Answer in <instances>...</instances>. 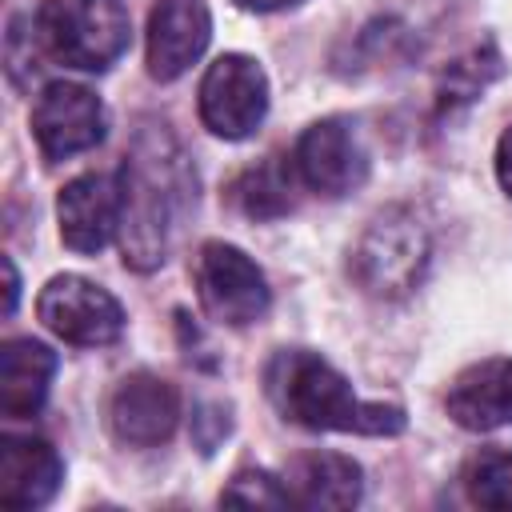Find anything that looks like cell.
I'll use <instances>...</instances> for the list:
<instances>
[{
    "mask_svg": "<svg viewBox=\"0 0 512 512\" xmlns=\"http://www.w3.org/2000/svg\"><path fill=\"white\" fill-rule=\"evenodd\" d=\"M268 400L276 412L308 432H360L396 436L404 432V408L384 400H360L344 372H336L320 352L284 348L264 372Z\"/></svg>",
    "mask_w": 512,
    "mask_h": 512,
    "instance_id": "cell-1",
    "label": "cell"
},
{
    "mask_svg": "<svg viewBox=\"0 0 512 512\" xmlns=\"http://www.w3.org/2000/svg\"><path fill=\"white\" fill-rule=\"evenodd\" d=\"M184 156L168 140V132H144L132 156L120 168V248L124 264L136 272H152L164 264L168 228L188 192Z\"/></svg>",
    "mask_w": 512,
    "mask_h": 512,
    "instance_id": "cell-2",
    "label": "cell"
},
{
    "mask_svg": "<svg viewBox=\"0 0 512 512\" xmlns=\"http://www.w3.org/2000/svg\"><path fill=\"white\" fill-rule=\"evenodd\" d=\"M44 52L80 72H108L132 40V20L116 0H44L36 12Z\"/></svg>",
    "mask_w": 512,
    "mask_h": 512,
    "instance_id": "cell-3",
    "label": "cell"
},
{
    "mask_svg": "<svg viewBox=\"0 0 512 512\" xmlns=\"http://www.w3.org/2000/svg\"><path fill=\"white\" fill-rule=\"evenodd\" d=\"M428 256H432V244H428V228L420 224V216L404 204H392L368 220V228L360 232L352 248L348 268H352V280L368 296L400 300L420 284Z\"/></svg>",
    "mask_w": 512,
    "mask_h": 512,
    "instance_id": "cell-4",
    "label": "cell"
},
{
    "mask_svg": "<svg viewBox=\"0 0 512 512\" xmlns=\"http://www.w3.org/2000/svg\"><path fill=\"white\" fill-rule=\"evenodd\" d=\"M196 296L200 308L224 328H248L268 312V280L248 252L224 240H208L196 252Z\"/></svg>",
    "mask_w": 512,
    "mask_h": 512,
    "instance_id": "cell-5",
    "label": "cell"
},
{
    "mask_svg": "<svg viewBox=\"0 0 512 512\" xmlns=\"http://www.w3.org/2000/svg\"><path fill=\"white\" fill-rule=\"evenodd\" d=\"M36 316L52 336H60L64 344H76V348H100V344L120 340V332H124L120 300L108 288H100L96 280L72 276V272L52 276L40 288Z\"/></svg>",
    "mask_w": 512,
    "mask_h": 512,
    "instance_id": "cell-6",
    "label": "cell"
},
{
    "mask_svg": "<svg viewBox=\"0 0 512 512\" xmlns=\"http://www.w3.org/2000/svg\"><path fill=\"white\" fill-rule=\"evenodd\" d=\"M268 112V76L244 52H224L200 80V120L212 136L244 140Z\"/></svg>",
    "mask_w": 512,
    "mask_h": 512,
    "instance_id": "cell-7",
    "label": "cell"
},
{
    "mask_svg": "<svg viewBox=\"0 0 512 512\" xmlns=\"http://www.w3.org/2000/svg\"><path fill=\"white\" fill-rule=\"evenodd\" d=\"M104 128H108L104 104L84 84L52 80L32 104V136L48 164L96 148L104 140Z\"/></svg>",
    "mask_w": 512,
    "mask_h": 512,
    "instance_id": "cell-8",
    "label": "cell"
},
{
    "mask_svg": "<svg viewBox=\"0 0 512 512\" xmlns=\"http://www.w3.org/2000/svg\"><path fill=\"white\" fill-rule=\"evenodd\" d=\"M296 172L316 196H348L368 176V152L356 140V128L344 116L316 120L296 140Z\"/></svg>",
    "mask_w": 512,
    "mask_h": 512,
    "instance_id": "cell-9",
    "label": "cell"
},
{
    "mask_svg": "<svg viewBox=\"0 0 512 512\" xmlns=\"http://www.w3.org/2000/svg\"><path fill=\"white\" fill-rule=\"evenodd\" d=\"M180 424V396L164 376L132 372L108 396V428L128 448H156Z\"/></svg>",
    "mask_w": 512,
    "mask_h": 512,
    "instance_id": "cell-10",
    "label": "cell"
},
{
    "mask_svg": "<svg viewBox=\"0 0 512 512\" xmlns=\"http://www.w3.org/2000/svg\"><path fill=\"white\" fill-rule=\"evenodd\" d=\"M212 40V12L204 0H156L148 16V76L168 84L180 80Z\"/></svg>",
    "mask_w": 512,
    "mask_h": 512,
    "instance_id": "cell-11",
    "label": "cell"
},
{
    "mask_svg": "<svg viewBox=\"0 0 512 512\" xmlns=\"http://www.w3.org/2000/svg\"><path fill=\"white\" fill-rule=\"evenodd\" d=\"M60 240L72 252H100L120 232V176L84 172L68 180L56 196Z\"/></svg>",
    "mask_w": 512,
    "mask_h": 512,
    "instance_id": "cell-12",
    "label": "cell"
},
{
    "mask_svg": "<svg viewBox=\"0 0 512 512\" xmlns=\"http://www.w3.org/2000/svg\"><path fill=\"white\" fill-rule=\"evenodd\" d=\"M444 408L468 432H496L512 424V356H488L456 372Z\"/></svg>",
    "mask_w": 512,
    "mask_h": 512,
    "instance_id": "cell-13",
    "label": "cell"
},
{
    "mask_svg": "<svg viewBox=\"0 0 512 512\" xmlns=\"http://www.w3.org/2000/svg\"><path fill=\"white\" fill-rule=\"evenodd\" d=\"M64 484L60 452L40 436H4L0 440V504L12 512L44 508Z\"/></svg>",
    "mask_w": 512,
    "mask_h": 512,
    "instance_id": "cell-14",
    "label": "cell"
},
{
    "mask_svg": "<svg viewBox=\"0 0 512 512\" xmlns=\"http://www.w3.org/2000/svg\"><path fill=\"white\" fill-rule=\"evenodd\" d=\"M284 488L300 508H352L364 492V472L340 452H300L284 468Z\"/></svg>",
    "mask_w": 512,
    "mask_h": 512,
    "instance_id": "cell-15",
    "label": "cell"
},
{
    "mask_svg": "<svg viewBox=\"0 0 512 512\" xmlns=\"http://www.w3.org/2000/svg\"><path fill=\"white\" fill-rule=\"evenodd\" d=\"M56 376V352L32 336L4 340L0 348V412L8 420L36 416Z\"/></svg>",
    "mask_w": 512,
    "mask_h": 512,
    "instance_id": "cell-16",
    "label": "cell"
},
{
    "mask_svg": "<svg viewBox=\"0 0 512 512\" xmlns=\"http://www.w3.org/2000/svg\"><path fill=\"white\" fill-rule=\"evenodd\" d=\"M464 492L472 504L492 512H512V452L484 448L464 464Z\"/></svg>",
    "mask_w": 512,
    "mask_h": 512,
    "instance_id": "cell-17",
    "label": "cell"
},
{
    "mask_svg": "<svg viewBox=\"0 0 512 512\" xmlns=\"http://www.w3.org/2000/svg\"><path fill=\"white\" fill-rule=\"evenodd\" d=\"M236 200H240V208H244L248 216H256V220L284 216V212L292 208V180L284 176L280 164L268 160V164H260V168H252V172L240 176Z\"/></svg>",
    "mask_w": 512,
    "mask_h": 512,
    "instance_id": "cell-18",
    "label": "cell"
},
{
    "mask_svg": "<svg viewBox=\"0 0 512 512\" xmlns=\"http://www.w3.org/2000/svg\"><path fill=\"white\" fill-rule=\"evenodd\" d=\"M220 504H244V508H288L292 496L284 488V480L260 472V468H244L228 480V488L220 492Z\"/></svg>",
    "mask_w": 512,
    "mask_h": 512,
    "instance_id": "cell-19",
    "label": "cell"
},
{
    "mask_svg": "<svg viewBox=\"0 0 512 512\" xmlns=\"http://www.w3.org/2000/svg\"><path fill=\"white\" fill-rule=\"evenodd\" d=\"M496 180H500V188L512 196V124L504 128V136H500V144H496Z\"/></svg>",
    "mask_w": 512,
    "mask_h": 512,
    "instance_id": "cell-20",
    "label": "cell"
},
{
    "mask_svg": "<svg viewBox=\"0 0 512 512\" xmlns=\"http://www.w3.org/2000/svg\"><path fill=\"white\" fill-rule=\"evenodd\" d=\"M4 280H8V288H4V312L12 316L16 312V296H20V276H16V264L4 256Z\"/></svg>",
    "mask_w": 512,
    "mask_h": 512,
    "instance_id": "cell-21",
    "label": "cell"
},
{
    "mask_svg": "<svg viewBox=\"0 0 512 512\" xmlns=\"http://www.w3.org/2000/svg\"><path fill=\"white\" fill-rule=\"evenodd\" d=\"M236 4L248 12H280V8H296L300 0H236Z\"/></svg>",
    "mask_w": 512,
    "mask_h": 512,
    "instance_id": "cell-22",
    "label": "cell"
}]
</instances>
